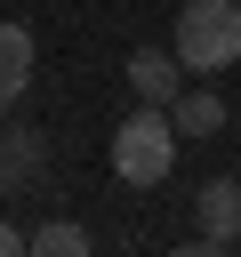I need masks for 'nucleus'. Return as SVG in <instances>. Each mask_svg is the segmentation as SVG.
<instances>
[{"instance_id":"6","label":"nucleus","mask_w":241,"mask_h":257,"mask_svg":"<svg viewBox=\"0 0 241 257\" xmlns=\"http://www.w3.org/2000/svg\"><path fill=\"white\" fill-rule=\"evenodd\" d=\"M177 72H185V64H177L169 48H137V56H129V88H137V104H169V96H177Z\"/></svg>"},{"instance_id":"9","label":"nucleus","mask_w":241,"mask_h":257,"mask_svg":"<svg viewBox=\"0 0 241 257\" xmlns=\"http://www.w3.org/2000/svg\"><path fill=\"white\" fill-rule=\"evenodd\" d=\"M16 249H24V233H16V225H0V257H16Z\"/></svg>"},{"instance_id":"7","label":"nucleus","mask_w":241,"mask_h":257,"mask_svg":"<svg viewBox=\"0 0 241 257\" xmlns=\"http://www.w3.org/2000/svg\"><path fill=\"white\" fill-rule=\"evenodd\" d=\"M32 88V32L24 24H0V112Z\"/></svg>"},{"instance_id":"4","label":"nucleus","mask_w":241,"mask_h":257,"mask_svg":"<svg viewBox=\"0 0 241 257\" xmlns=\"http://www.w3.org/2000/svg\"><path fill=\"white\" fill-rule=\"evenodd\" d=\"M40 161H48V153H40V128H8V137H0V201H8V193H32V185H40Z\"/></svg>"},{"instance_id":"5","label":"nucleus","mask_w":241,"mask_h":257,"mask_svg":"<svg viewBox=\"0 0 241 257\" xmlns=\"http://www.w3.org/2000/svg\"><path fill=\"white\" fill-rule=\"evenodd\" d=\"M161 112H169L177 137H217V128H225V96H217V88H177Z\"/></svg>"},{"instance_id":"2","label":"nucleus","mask_w":241,"mask_h":257,"mask_svg":"<svg viewBox=\"0 0 241 257\" xmlns=\"http://www.w3.org/2000/svg\"><path fill=\"white\" fill-rule=\"evenodd\" d=\"M112 169H120V185H161L177 169V128H169L161 104H137L112 128Z\"/></svg>"},{"instance_id":"1","label":"nucleus","mask_w":241,"mask_h":257,"mask_svg":"<svg viewBox=\"0 0 241 257\" xmlns=\"http://www.w3.org/2000/svg\"><path fill=\"white\" fill-rule=\"evenodd\" d=\"M169 56L185 72H225L241 64V0H185L177 8V32H169Z\"/></svg>"},{"instance_id":"8","label":"nucleus","mask_w":241,"mask_h":257,"mask_svg":"<svg viewBox=\"0 0 241 257\" xmlns=\"http://www.w3.org/2000/svg\"><path fill=\"white\" fill-rule=\"evenodd\" d=\"M24 249H32V257H88V225H72V217H56V225H40V233H24Z\"/></svg>"},{"instance_id":"3","label":"nucleus","mask_w":241,"mask_h":257,"mask_svg":"<svg viewBox=\"0 0 241 257\" xmlns=\"http://www.w3.org/2000/svg\"><path fill=\"white\" fill-rule=\"evenodd\" d=\"M241 241V177H209L201 185V249H233Z\"/></svg>"}]
</instances>
